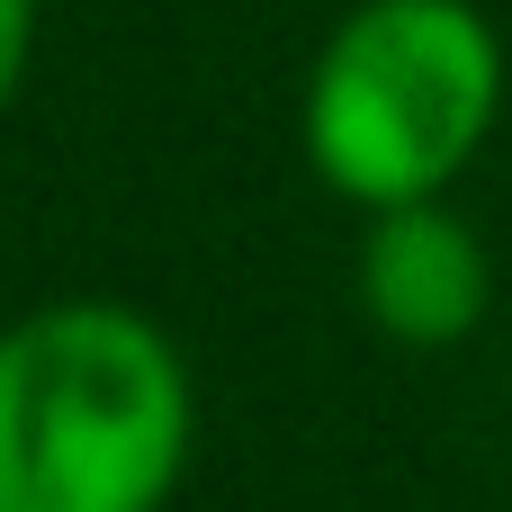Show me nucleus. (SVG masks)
Wrapping results in <instances>:
<instances>
[{
  "label": "nucleus",
  "instance_id": "obj_1",
  "mask_svg": "<svg viewBox=\"0 0 512 512\" xmlns=\"http://www.w3.org/2000/svg\"><path fill=\"white\" fill-rule=\"evenodd\" d=\"M189 441L198 387L144 306L54 297L0 324V512H162Z\"/></svg>",
  "mask_w": 512,
  "mask_h": 512
},
{
  "label": "nucleus",
  "instance_id": "obj_2",
  "mask_svg": "<svg viewBox=\"0 0 512 512\" xmlns=\"http://www.w3.org/2000/svg\"><path fill=\"white\" fill-rule=\"evenodd\" d=\"M504 126V36L477 0H351L297 90L315 180L378 216L450 198Z\"/></svg>",
  "mask_w": 512,
  "mask_h": 512
},
{
  "label": "nucleus",
  "instance_id": "obj_3",
  "mask_svg": "<svg viewBox=\"0 0 512 512\" xmlns=\"http://www.w3.org/2000/svg\"><path fill=\"white\" fill-rule=\"evenodd\" d=\"M351 297L360 315L405 342V351H450L486 324L495 306V252L486 234L450 207V198H405L378 207L360 225V261H351Z\"/></svg>",
  "mask_w": 512,
  "mask_h": 512
},
{
  "label": "nucleus",
  "instance_id": "obj_4",
  "mask_svg": "<svg viewBox=\"0 0 512 512\" xmlns=\"http://www.w3.org/2000/svg\"><path fill=\"white\" fill-rule=\"evenodd\" d=\"M27 63H36V0H0V108L18 99Z\"/></svg>",
  "mask_w": 512,
  "mask_h": 512
}]
</instances>
